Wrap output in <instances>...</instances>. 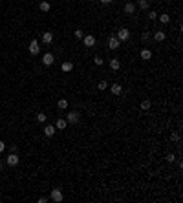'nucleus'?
<instances>
[{"instance_id": "nucleus-1", "label": "nucleus", "mask_w": 183, "mask_h": 203, "mask_svg": "<svg viewBox=\"0 0 183 203\" xmlns=\"http://www.w3.org/2000/svg\"><path fill=\"white\" fill-rule=\"evenodd\" d=\"M64 119H66V123H68V125H77V123L81 121V114H79L77 110H73V112H70V114H68Z\"/></svg>"}, {"instance_id": "nucleus-2", "label": "nucleus", "mask_w": 183, "mask_h": 203, "mask_svg": "<svg viewBox=\"0 0 183 203\" xmlns=\"http://www.w3.org/2000/svg\"><path fill=\"white\" fill-rule=\"evenodd\" d=\"M50 199H51V201H55V203H60V201L64 199L62 190H60V189H53V190H51V194H50Z\"/></svg>"}, {"instance_id": "nucleus-3", "label": "nucleus", "mask_w": 183, "mask_h": 203, "mask_svg": "<svg viewBox=\"0 0 183 203\" xmlns=\"http://www.w3.org/2000/svg\"><path fill=\"white\" fill-rule=\"evenodd\" d=\"M18 155L15 154V152H9V155H8V159H6V163H8V167H17L18 165Z\"/></svg>"}, {"instance_id": "nucleus-4", "label": "nucleus", "mask_w": 183, "mask_h": 203, "mask_svg": "<svg viewBox=\"0 0 183 203\" xmlns=\"http://www.w3.org/2000/svg\"><path fill=\"white\" fill-rule=\"evenodd\" d=\"M117 38H119V42H126V40L130 38V31H128L126 28H119V31H117Z\"/></svg>"}, {"instance_id": "nucleus-5", "label": "nucleus", "mask_w": 183, "mask_h": 203, "mask_svg": "<svg viewBox=\"0 0 183 203\" xmlns=\"http://www.w3.org/2000/svg\"><path fill=\"white\" fill-rule=\"evenodd\" d=\"M53 62H55V55H53V53L48 51V53L42 55V64H44V66H51Z\"/></svg>"}, {"instance_id": "nucleus-6", "label": "nucleus", "mask_w": 183, "mask_h": 203, "mask_svg": "<svg viewBox=\"0 0 183 203\" xmlns=\"http://www.w3.org/2000/svg\"><path fill=\"white\" fill-rule=\"evenodd\" d=\"M28 50H29V53H31V55H37V53L40 51V44H39V40H35V38H33V40L29 42V48H28Z\"/></svg>"}, {"instance_id": "nucleus-7", "label": "nucleus", "mask_w": 183, "mask_h": 203, "mask_svg": "<svg viewBox=\"0 0 183 203\" xmlns=\"http://www.w3.org/2000/svg\"><path fill=\"white\" fill-rule=\"evenodd\" d=\"M119 46H121V42H119V38L112 35V37L108 38V48H110V50H117Z\"/></svg>"}, {"instance_id": "nucleus-8", "label": "nucleus", "mask_w": 183, "mask_h": 203, "mask_svg": "<svg viewBox=\"0 0 183 203\" xmlns=\"http://www.w3.org/2000/svg\"><path fill=\"white\" fill-rule=\"evenodd\" d=\"M82 40H84V46H86V48L95 46V37H94V35H84Z\"/></svg>"}, {"instance_id": "nucleus-9", "label": "nucleus", "mask_w": 183, "mask_h": 203, "mask_svg": "<svg viewBox=\"0 0 183 203\" xmlns=\"http://www.w3.org/2000/svg\"><path fill=\"white\" fill-rule=\"evenodd\" d=\"M55 125H46L44 126V135H46V137H53V135H55Z\"/></svg>"}, {"instance_id": "nucleus-10", "label": "nucleus", "mask_w": 183, "mask_h": 203, "mask_svg": "<svg viewBox=\"0 0 183 203\" xmlns=\"http://www.w3.org/2000/svg\"><path fill=\"white\" fill-rule=\"evenodd\" d=\"M60 70H62L64 73H70V72L73 70V62H70V60H64V62L60 64Z\"/></svg>"}, {"instance_id": "nucleus-11", "label": "nucleus", "mask_w": 183, "mask_h": 203, "mask_svg": "<svg viewBox=\"0 0 183 203\" xmlns=\"http://www.w3.org/2000/svg\"><path fill=\"white\" fill-rule=\"evenodd\" d=\"M110 92H112L113 95H121V92H123V86H121L119 82H113V84L110 86Z\"/></svg>"}, {"instance_id": "nucleus-12", "label": "nucleus", "mask_w": 183, "mask_h": 203, "mask_svg": "<svg viewBox=\"0 0 183 203\" xmlns=\"http://www.w3.org/2000/svg\"><path fill=\"white\" fill-rule=\"evenodd\" d=\"M39 9H40L42 13H48V11L51 9V4L48 2V0H40V4H39Z\"/></svg>"}, {"instance_id": "nucleus-13", "label": "nucleus", "mask_w": 183, "mask_h": 203, "mask_svg": "<svg viewBox=\"0 0 183 203\" xmlns=\"http://www.w3.org/2000/svg\"><path fill=\"white\" fill-rule=\"evenodd\" d=\"M51 42H53V33L51 31L42 33V44H51Z\"/></svg>"}, {"instance_id": "nucleus-14", "label": "nucleus", "mask_w": 183, "mask_h": 203, "mask_svg": "<svg viewBox=\"0 0 183 203\" xmlns=\"http://www.w3.org/2000/svg\"><path fill=\"white\" fill-rule=\"evenodd\" d=\"M165 37H167V35H165V31H161V29H157V31L154 33V40H156V42H163Z\"/></svg>"}, {"instance_id": "nucleus-15", "label": "nucleus", "mask_w": 183, "mask_h": 203, "mask_svg": "<svg viewBox=\"0 0 183 203\" xmlns=\"http://www.w3.org/2000/svg\"><path fill=\"white\" fill-rule=\"evenodd\" d=\"M134 11H135V4L134 2H126L125 4V13L126 15H134Z\"/></svg>"}, {"instance_id": "nucleus-16", "label": "nucleus", "mask_w": 183, "mask_h": 203, "mask_svg": "<svg viewBox=\"0 0 183 203\" xmlns=\"http://www.w3.org/2000/svg\"><path fill=\"white\" fill-rule=\"evenodd\" d=\"M139 55H141V59H143V60H150V59H152V51H150V50H147V48H143Z\"/></svg>"}, {"instance_id": "nucleus-17", "label": "nucleus", "mask_w": 183, "mask_h": 203, "mask_svg": "<svg viewBox=\"0 0 183 203\" xmlns=\"http://www.w3.org/2000/svg\"><path fill=\"white\" fill-rule=\"evenodd\" d=\"M66 126H68V123H66V119H64V117L57 119V123H55V128H57V130H64Z\"/></svg>"}, {"instance_id": "nucleus-18", "label": "nucleus", "mask_w": 183, "mask_h": 203, "mask_svg": "<svg viewBox=\"0 0 183 203\" xmlns=\"http://www.w3.org/2000/svg\"><path fill=\"white\" fill-rule=\"evenodd\" d=\"M108 64H110V68H112L113 72L121 68V62H119V59H110V62H108Z\"/></svg>"}, {"instance_id": "nucleus-19", "label": "nucleus", "mask_w": 183, "mask_h": 203, "mask_svg": "<svg viewBox=\"0 0 183 203\" xmlns=\"http://www.w3.org/2000/svg\"><path fill=\"white\" fill-rule=\"evenodd\" d=\"M137 6H139V9L147 11V9H148V6H150V2H148V0H137Z\"/></svg>"}, {"instance_id": "nucleus-20", "label": "nucleus", "mask_w": 183, "mask_h": 203, "mask_svg": "<svg viewBox=\"0 0 183 203\" xmlns=\"http://www.w3.org/2000/svg\"><path fill=\"white\" fill-rule=\"evenodd\" d=\"M159 22H161V24H169V22H170V17H169L167 13H161V15H159Z\"/></svg>"}, {"instance_id": "nucleus-21", "label": "nucleus", "mask_w": 183, "mask_h": 203, "mask_svg": "<svg viewBox=\"0 0 183 203\" xmlns=\"http://www.w3.org/2000/svg\"><path fill=\"white\" fill-rule=\"evenodd\" d=\"M46 119H48V117H46V114H44V112H39V114H37V123H46Z\"/></svg>"}, {"instance_id": "nucleus-22", "label": "nucleus", "mask_w": 183, "mask_h": 203, "mask_svg": "<svg viewBox=\"0 0 183 203\" xmlns=\"http://www.w3.org/2000/svg\"><path fill=\"white\" fill-rule=\"evenodd\" d=\"M57 106H59L60 110H66V108H68V99H59Z\"/></svg>"}, {"instance_id": "nucleus-23", "label": "nucleus", "mask_w": 183, "mask_h": 203, "mask_svg": "<svg viewBox=\"0 0 183 203\" xmlns=\"http://www.w3.org/2000/svg\"><path fill=\"white\" fill-rule=\"evenodd\" d=\"M97 88H99V92H103V90H106V88H108V82H106V81H99Z\"/></svg>"}, {"instance_id": "nucleus-24", "label": "nucleus", "mask_w": 183, "mask_h": 203, "mask_svg": "<svg viewBox=\"0 0 183 203\" xmlns=\"http://www.w3.org/2000/svg\"><path fill=\"white\" fill-rule=\"evenodd\" d=\"M150 106H152V103H150V101H148V99H145V101H143V103H141V110H148V108H150Z\"/></svg>"}, {"instance_id": "nucleus-25", "label": "nucleus", "mask_w": 183, "mask_h": 203, "mask_svg": "<svg viewBox=\"0 0 183 203\" xmlns=\"http://www.w3.org/2000/svg\"><path fill=\"white\" fill-rule=\"evenodd\" d=\"M94 62H95L97 66H103V62H104V59H103V57H99V55H95V57H94Z\"/></svg>"}, {"instance_id": "nucleus-26", "label": "nucleus", "mask_w": 183, "mask_h": 203, "mask_svg": "<svg viewBox=\"0 0 183 203\" xmlns=\"http://www.w3.org/2000/svg\"><path fill=\"white\" fill-rule=\"evenodd\" d=\"M141 40H143V42H148V40H150V33H148V31H145V33L141 35Z\"/></svg>"}, {"instance_id": "nucleus-27", "label": "nucleus", "mask_w": 183, "mask_h": 203, "mask_svg": "<svg viewBox=\"0 0 183 203\" xmlns=\"http://www.w3.org/2000/svg\"><path fill=\"white\" fill-rule=\"evenodd\" d=\"M170 141H174V143H176V141H179V132H174V134L170 135Z\"/></svg>"}, {"instance_id": "nucleus-28", "label": "nucleus", "mask_w": 183, "mask_h": 203, "mask_svg": "<svg viewBox=\"0 0 183 203\" xmlns=\"http://www.w3.org/2000/svg\"><path fill=\"white\" fill-rule=\"evenodd\" d=\"M73 35H75L77 38H82V37H84V33H82V29H75V31H73Z\"/></svg>"}, {"instance_id": "nucleus-29", "label": "nucleus", "mask_w": 183, "mask_h": 203, "mask_svg": "<svg viewBox=\"0 0 183 203\" xmlns=\"http://www.w3.org/2000/svg\"><path fill=\"white\" fill-rule=\"evenodd\" d=\"M148 18H150V20H156V18H157V13H156V11H148Z\"/></svg>"}, {"instance_id": "nucleus-30", "label": "nucleus", "mask_w": 183, "mask_h": 203, "mask_svg": "<svg viewBox=\"0 0 183 203\" xmlns=\"http://www.w3.org/2000/svg\"><path fill=\"white\" fill-rule=\"evenodd\" d=\"M167 161H169V163H174V161H176V155H174V154H169V155H167Z\"/></svg>"}, {"instance_id": "nucleus-31", "label": "nucleus", "mask_w": 183, "mask_h": 203, "mask_svg": "<svg viewBox=\"0 0 183 203\" xmlns=\"http://www.w3.org/2000/svg\"><path fill=\"white\" fill-rule=\"evenodd\" d=\"M39 203H48V198H46V196H40V198H39Z\"/></svg>"}, {"instance_id": "nucleus-32", "label": "nucleus", "mask_w": 183, "mask_h": 203, "mask_svg": "<svg viewBox=\"0 0 183 203\" xmlns=\"http://www.w3.org/2000/svg\"><path fill=\"white\" fill-rule=\"evenodd\" d=\"M4 150H6V143H4V141H0V154H2Z\"/></svg>"}, {"instance_id": "nucleus-33", "label": "nucleus", "mask_w": 183, "mask_h": 203, "mask_svg": "<svg viewBox=\"0 0 183 203\" xmlns=\"http://www.w3.org/2000/svg\"><path fill=\"white\" fill-rule=\"evenodd\" d=\"M99 2H101V4H110L112 0H99Z\"/></svg>"}, {"instance_id": "nucleus-34", "label": "nucleus", "mask_w": 183, "mask_h": 203, "mask_svg": "<svg viewBox=\"0 0 183 203\" xmlns=\"http://www.w3.org/2000/svg\"><path fill=\"white\" fill-rule=\"evenodd\" d=\"M0 170H2V161H0Z\"/></svg>"}]
</instances>
